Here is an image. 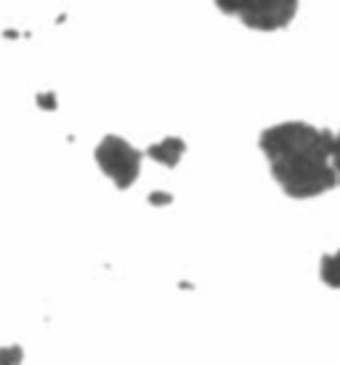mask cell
Segmentation results:
<instances>
[{
    "mask_svg": "<svg viewBox=\"0 0 340 365\" xmlns=\"http://www.w3.org/2000/svg\"><path fill=\"white\" fill-rule=\"evenodd\" d=\"M330 128H314L311 123L287 120L269 125L260 133L258 147L271 165V176L287 197L309 200L338 187L332 171Z\"/></svg>",
    "mask_w": 340,
    "mask_h": 365,
    "instance_id": "obj_1",
    "label": "cell"
},
{
    "mask_svg": "<svg viewBox=\"0 0 340 365\" xmlns=\"http://www.w3.org/2000/svg\"><path fill=\"white\" fill-rule=\"evenodd\" d=\"M216 9L255 32H277L290 27L300 0H213Z\"/></svg>",
    "mask_w": 340,
    "mask_h": 365,
    "instance_id": "obj_2",
    "label": "cell"
},
{
    "mask_svg": "<svg viewBox=\"0 0 340 365\" xmlns=\"http://www.w3.org/2000/svg\"><path fill=\"white\" fill-rule=\"evenodd\" d=\"M93 155H96V163L104 171V176H110L117 190H128V187L136 184L141 173L144 153H139L133 144H128L125 139L115 136V133H107Z\"/></svg>",
    "mask_w": 340,
    "mask_h": 365,
    "instance_id": "obj_3",
    "label": "cell"
},
{
    "mask_svg": "<svg viewBox=\"0 0 340 365\" xmlns=\"http://www.w3.org/2000/svg\"><path fill=\"white\" fill-rule=\"evenodd\" d=\"M184 153H186V142L179 139V136H168V139H162V142L152 144L144 155H149L152 160L162 163V165H168V168H176L181 163V158H184Z\"/></svg>",
    "mask_w": 340,
    "mask_h": 365,
    "instance_id": "obj_4",
    "label": "cell"
},
{
    "mask_svg": "<svg viewBox=\"0 0 340 365\" xmlns=\"http://www.w3.org/2000/svg\"><path fill=\"white\" fill-rule=\"evenodd\" d=\"M319 277L324 280V285H330V288H340V251L322 256Z\"/></svg>",
    "mask_w": 340,
    "mask_h": 365,
    "instance_id": "obj_5",
    "label": "cell"
},
{
    "mask_svg": "<svg viewBox=\"0 0 340 365\" xmlns=\"http://www.w3.org/2000/svg\"><path fill=\"white\" fill-rule=\"evenodd\" d=\"M24 360V349L19 344H11L0 349V365H21Z\"/></svg>",
    "mask_w": 340,
    "mask_h": 365,
    "instance_id": "obj_6",
    "label": "cell"
},
{
    "mask_svg": "<svg viewBox=\"0 0 340 365\" xmlns=\"http://www.w3.org/2000/svg\"><path fill=\"white\" fill-rule=\"evenodd\" d=\"M332 171H335V182L340 184V131L335 133V142H332Z\"/></svg>",
    "mask_w": 340,
    "mask_h": 365,
    "instance_id": "obj_7",
    "label": "cell"
},
{
    "mask_svg": "<svg viewBox=\"0 0 340 365\" xmlns=\"http://www.w3.org/2000/svg\"><path fill=\"white\" fill-rule=\"evenodd\" d=\"M152 203H170V195H152Z\"/></svg>",
    "mask_w": 340,
    "mask_h": 365,
    "instance_id": "obj_8",
    "label": "cell"
}]
</instances>
